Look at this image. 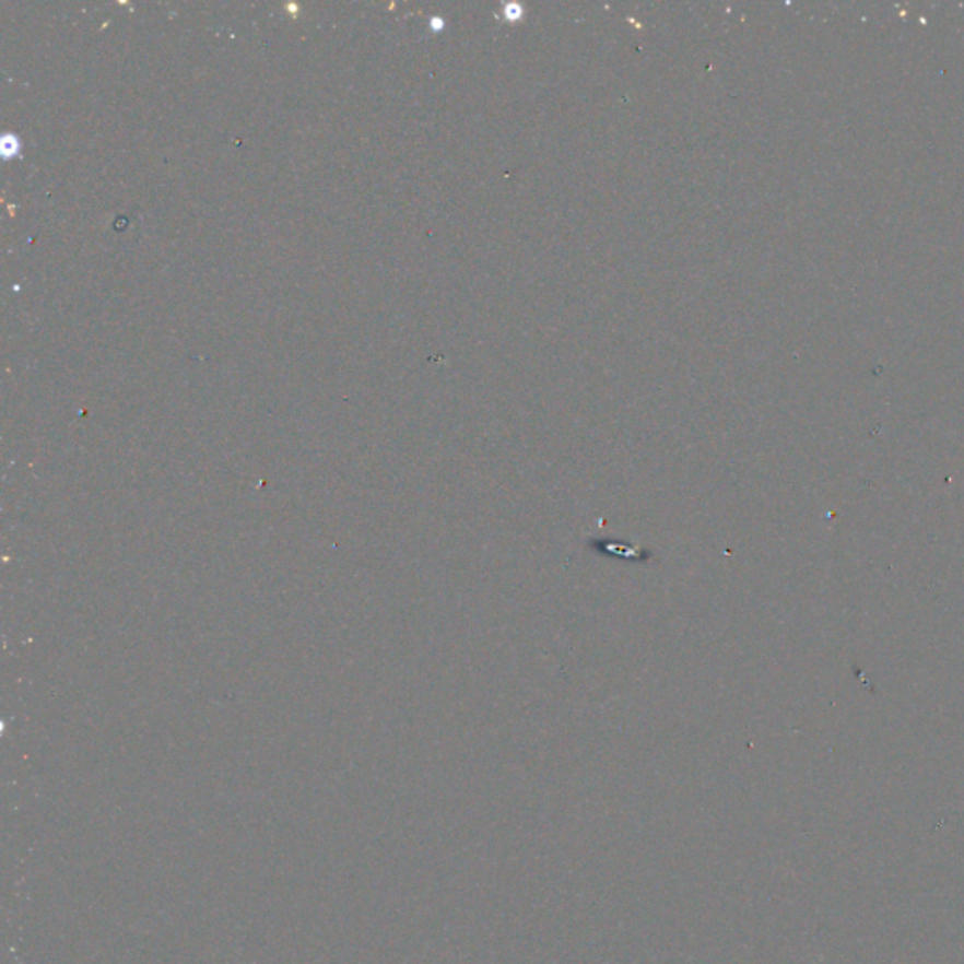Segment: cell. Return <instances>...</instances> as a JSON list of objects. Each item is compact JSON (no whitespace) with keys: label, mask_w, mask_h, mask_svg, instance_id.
<instances>
[]
</instances>
